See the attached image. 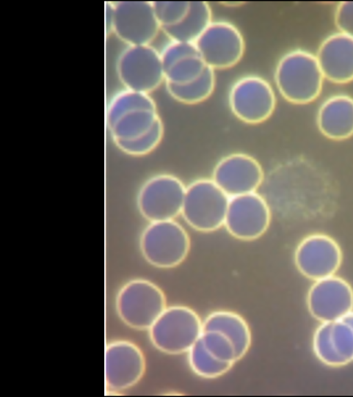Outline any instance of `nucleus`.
Wrapping results in <instances>:
<instances>
[{"mask_svg": "<svg viewBox=\"0 0 353 397\" xmlns=\"http://www.w3.org/2000/svg\"><path fill=\"white\" fill-rule=\"evenodd\" d=\"M272 212L292 222L321 221L336 210L338 189L327 171L303 158L272 167L261 187Z\"/></svg>", "mask_w": 353, "mask_h": 397, "instance_id": "1", "label": "nucleus"}, {"mask_svg": "<svg viewBox=\"0 0 353 397\" xmlns=\"http://www.w3.org/2000/svg\"><path fill=\"white\" fill-rule=\"evenodd\" d=\"M105 121L116 145L130 155H146L163 139V124L150 94L123 88L108 101Z\"/></svg>", "mask_w": 353, "mask_h": 397, "instance_id": "2", "label": "nucleus"}, {"mask_svg": "<svg viewBox=\"0 0 353 397\" xmlns=\"http://www.w3.org/2000/svg\"><path fill=\"white\" fill-rule=\"evenodd\" d=\"M274 79L277 90L285 100L305 104L319 96L325 78L315 54L303 49H294L278 61Z\"/></svg>", "mask_w": 353, "mask_h": 397, "instance_id": "3", "label": "nucleus"}, {"mask_svg": "<svg viewBox=\"0 0 353 397\" xmlns=\"http://www.w3.org/2000/svg\"><path fill=\"white\" fill-rule=\"evenodd\" d=\"M230 197L208 178L196 179L186 185L181 216L199 232L223 227Z\"/></svg>", "mask_w": 353, "mask_h": 397, "instance_id": "4", "label": "nucleus"}, {"mask_svg": "<svg viewBox=\"0 0 353 397\" xmlns=\"http://www.w3.org/2000/svg\"><path fill=\"white\" fill-rule=\"evenodd\" d=\"M203 320L189 307H167L148 329L152 345L168 354L187 353L203 332Z\"/></svg>", "mask_w": 353, "mask_h": 397, "instance_id": "5", "label": "nucleus"}, {"mask_svg": "<svg viewBox=\"0 0 353 397\" xmlns=\"http://www.w3.org/2000/svg\"><path fill=\"white\" fill-rule=\"evenodd\" d=\"M139 244L145 261L161 269L178 266L190 250V236L176 220L149 222L141 234Z\"/></svg>", "mask_w": 353, "mask_h": 397, "instance_id": "6", "label": "nucleus"}, {"mask_svg": "<svg viewBox=\"0 0 353 397\" xmlns=\"http://www.w3.org/2000/svg\"><path fill=\"white\" fill-rule=\"evenodd\" d=\"M166 307L162 289L143 278L126 283L116 298V310L121 320L138 330H148Z\"/></svg>", "mask_w": 353, "mask_h": 397, "instance_id": "7", "label": "nucleus"}, {"mask_svg": "<svg viewBox=\"0 0 353 397\" xmlns=\"http://www.w3.org/2000/svg\"><path fill=\"white\" fill-rule=\"evenodd\" d=\"M107 11L110 30L126 45L151 44L161 30L152 1L111 2Z\"/></svg>", "mask_w": 353, "mask_h": 397, "instance_id": "8", "label": "nucleus"}, {"mask_svg": "<svg viewBox=\"0 0 353 397\" xmlns=\"http://www.w3.org/2000/svg\"><path fill=\"white\" fill-rule=\"evenodd\" d=\"M123 88L150 94L165 83L160 51L151 44L126 45L116 63Z\"/></svg>", "mask_w": 353, "mask_h": 397, "instance_id": "9", "label": "nucleus"}, {"mask_svg": "<svg viewBox=\"0 0 353 397\" xmlns=\"http://www.w3.org/2000/svg\"><path fill=\"white\" fill-rule=\"evenodd\" d=\"M186 185L176 175L160 173L148 179L137 195V207L148 222L175 220L181 214Z\"/></svg>", "mask_w": 353, "mask_h": 397, "instance_id": "10", "label": "nucleus"}, {"mask_svg": "<svg viewBox=\"0 0 353 397\" xmlns=\"http://www.w3.org/2000/svg\"><path fill=\"white\" fill-rule=\"evenodd\" d=\"M276 97L272 85L263 77L246 74L236 79L228 93L233 114L248 124L261 123L274 111Z\"/></svg>", "mask_w": 353, "mask_h": 397, "instance_id": "11", "label": "nucleus"}, {"mask_svg": "<svg viewBox=\"0 0 353 397\" xmlns=\"http://www.w3.org/2000/svg\"><path fill=\"white\" fill-rule=\"evenodd\" d=\"M194 44L206 65L214 70L235 65L245 48L240 30L225 20H212Z\"/></svg>", "mask_w": 353, "mask_h": 397, "instance_id": "12", "label": "nucleus"}, {"mask_svg": "<svg viewBox=\"0 0 353 397\" xmlns=\"http://www.w3.org/2000/svg\"><path fill=\"white\" fill-rule=\"evenodd\" d=\"M273 214L258 192L230 198L223 227L232 237L252 241L268 230Z\"/></svg>", "mask_w": 353, "mask_h": 397, "instance_id": "13", "label": "nucleus"}, {"mask_svg": "<svg viewBox=\"0 0 353 397\" xmlns=\"http://www.w3.org/2000/svg\"><path fill=\"white\" fill-rule=\"evenodd\" d=\"M298 271L314 281L335 275L343 261L338 242L321 232L310 234L298 243L294 254Z\"/></svg>", "mask_w": 353, "mask_h": 397, "instance_id": "14", "label": "nucleus"}, {"mask_svg": "<svg viewBox=\"0 0 353 397\" xmlns=\"http://www.w3.org/2000/svg\"><path fill=\"white\" fill-rule=\"evenodd\" d=\"M265 172L259 161L244 152H233L215 164L211 179L230 198L257 192Z\"/></svg>", "mask_w": 353, "mask_h": 397, "instance_id": "15", "label": "nucleus"}, {"mask_svg": "<svg viewBox=\"0 0 353 397\" xmlns=\"http://www.w3.org/2000/svg\"><path fill=\"white\" fill-rule=\"evenodd\" d=\"M145 358L134 343L119 339L109 343L105 352V382L111 391H121L135 385L145 371Z\"/></svg>", "mask_w": 353, "mask_h": 397, "instance_id": "16", "label": "nucleus"}, {"mask_svg": "<svg viewBox=\"0 0 353 397\" xmlns=\"http://www.w3.org/2000/svg\"><path fill=\"white\" fill-rule=\"evenodd\" d=\"M310 314L321 323H332L353 311V289L347 281L333 275L314 282L307 296Z\"/></svg>", "mask_w": 353, "mask_h": 397, "instance_id": "17", "label": "nucleus"}, {"mask_svg": "<svg viewBox=\"0 0 353 397\" xmlns=\"http://www.w3.org/2000/svg\"><path fill=\"white\" fill-rule=\"evenodd\" d=\"M315 56L325 79L336 83L353 81V38L339 31L331 34Z\"/></svg>", "mask_w": 353, "mask_h": 397, "instance_id": "18", "label": "nucleus"}, {"mask_svg": "<svg viewBox=\"0 0 353 397\" xmlns=\"http://www.w3.org/2000/svg\"><path fill=\"white\" fill-rule=\"evenodd\" d=\"M160 54L165 84L190 82L199 77L208 67L194 43L169 39Z\"/></svg>", "mask_w": 353, "mask_h": 397, "instance_id": "19", "label": "nucleus"}, {"mask_svg": "<svg viewBox=\"0 0 353 397\" xmlns=\"http://www.w3.org/2000/svg\"><path fill=\"white\" fill-rule=\"evenodd\" d=\"M320 132L334 141H343L353 136V97L336 94L327 98L316 114Z\"/></svg>", "mask_w": 353, "mask_h": 397, "instance_id": "20", "label": "nucleus"}, {"mask_svg": "<svg viewBox=\"0 0 353 397\" xmlns=\"http://www.w3.org/2000/svg\"><path fill=\"white\" fill-rule=\"evenodd\" d=\"M203 330L218 331L234 345L236 359L239 360L248 352L252 342L250 327L239 314L228 310H217L209 314L203 320Z\"/></svg>", "mask_w": 353, "mask_h": 397, "instance_id": "21", "label": "nucleus"}, {"mask_svg": "<svg viewBox=\"0 0 353 397\" xmlns=\"http://www.w3.org/2000/svg\"><path fill=\"white\" fill-rule=\"evenodd\" d=\"M212 16L208 2L190 1L184 17L177 24L162 31L170 40L194 43L212 21Z\"/></svg>", "mask_w": 353, "mask_h": 397, "instance_id": "22", "label": "nucleus"}, {"mask_svg": "<svg viewBox=\"0 0 353 397\" xmlns=\"http://www.w3.org/2000/svg\"><path fill=\"white\" fill-rule=\"evenodd\" d=\"M215 70L208 66L196 79L183 84L166 83L169 94L176 101L185 104H196L207 99L213 92L216 83Z\"/></svg>", "mask_w": 353, "mask_h": 397, "instance_id": "23", "label": "nucleus"}, {"mask_svg": "<svg viewBox=\"0 0 353 397\" xmlns=\"http://www.w3.org/2000/svg\"><path fill=\"white\" fill-rule=\"evenodd\" d=\"M188 360L191 369L204 378H216L227 373L234 364L221 361L204 347L200 338L189 349Z\"/></svg>", "mask_w": 353, "mask_h": 397, "instance_id": "24", "label": "nucleus"}, {"mask_svg": "<svg viewBox=\"0 0 353 397\" xmlns=\"http://www.w3.org/2000/svg\"><path fill=\"white\" fill-rule=\"evenodd\" d=\"M332 323H321L316 329L312 340L315 356L323 364L330 367L345 365L336 352L331 340Z\"/></svg>", "mask_w": 353, "mask_h": 397, "instance_id": "25", "label": "nucleus"}, {"mask_svg": "<svg viewBox=\"0 0 353 397\" xmlns=\"http://www.w3.org/2000/svg\"><path fill=\"white\" fill-rule=\"evenodd\" d=\"M200 339L205 348L217 359L232 364L237 361L234 345L222 333L214 330H203Z\"/></svg>", "mask_w": 353, "mask_h": 397, "instance_id": "26", "label": "nucleus"}, {"mask_svg": "<svg viewBox=\"0 0 353 397\" xmlns=\"http://www.w3.org/2000/svg\"><path fill=\"white\" fill-rule=\"evenodd\" d=\"M331 340L344 365L353 361V328L344 319L331 323Z\"/></svg>", "mask_w": 353, "mask_h": 397, "instance_id": "27", "label": "nucleus"}, {"mask_svg": "<svg viewBox=\"0 0 353 397\" xmlns=\"http://www.w3.org/2000/svg\"><path fill=\"white\" fill-rule=\"evenodd\" d=\"M161 30L177 24L187 13L190 1H152Z\"/></svg>", "mask_w": 353, "mask_h": 397, "instance_id": "28", "label": "nucleus"}, {"mask_svg": "<svg viewBox=\"0 0 353 397\" xmlns=\"http://www.w3.org/2000/svg\"><path fill=\"white\" fill-rule=\"evenodd\" d=\"M338 31L353 38V1L340 2L334 13Z\"/></svg>", "mask_w": 353, "mask_h": 397, "instance_id": "29", "label": "nucleus"}, {"mask_svg": "<svg viewBox=\"0 0 353 397\" xmlns=\"http://www.w3.org/2000/svg\"><path fill=\"white\" fill-rule=\"evenodd\" d=\"M347 323H348L353 328V311L350 312L347 315H346L343 318Z\"/></svg>", "mask_w": 353, "mask_h": 397, "instance_id": "30", "label": "nucleus"}]
</instances>
